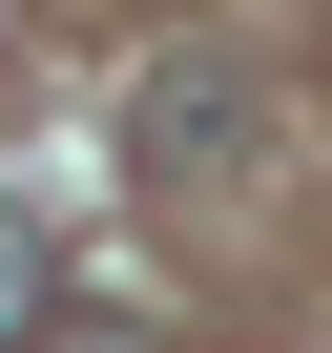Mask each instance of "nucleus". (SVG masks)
Here are the masks:
<instances>
[{"instance_id": "obj_1", "label": "nucleus", "mask_w": 332, "mask_h": 353, "mask_svg": "<svg viewBox=\"0 0 332 353\" xmlns=\"http://www.w3.org/2000/svg\"><path fill=\"white\" fill-rule=\"evenodd\" d=\"M125 145L166 166V188H208V166H249V145H270V83H249L229 42H166V63H145V104H125Z\"/></svg>"}, {"instance_id": "obj_2", "label": "nucleus", "mask_w": 332, "mask_h": 353, "mask_svg": "<svg viewBox=\"0 0 332 353\" xmlns=\"http://www.w3.org/2000/svg\"><path fill=\"white\" fill-rule=\"evenodd\" d=\"M0 332H42V250H21V208H0Z\"/></svg>"}]
</instances>
